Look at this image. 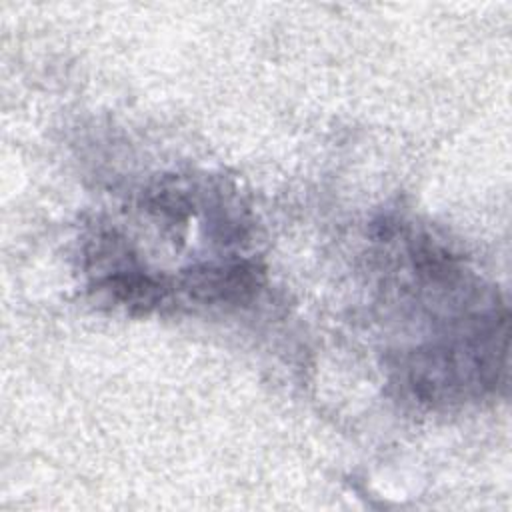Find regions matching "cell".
I'll return each mask as SVG.
<instances>
[{
    "label": "cell",
    "mask_w": 512,
    "mask_h": 512,
    "mask_svg": "<svg viewBox=\"0 0 512 512\" xmlns=\"http://www.w3.org/2000/svg\"><path fill=\"white\" fill-rule=\"evenodd\" d=\"M262 280V272L252 262L204 264L182 274V288L200 302L232 304L250 298Z\"/></svg>",
    "instance_id": "cell-1"
}]
</instances>
